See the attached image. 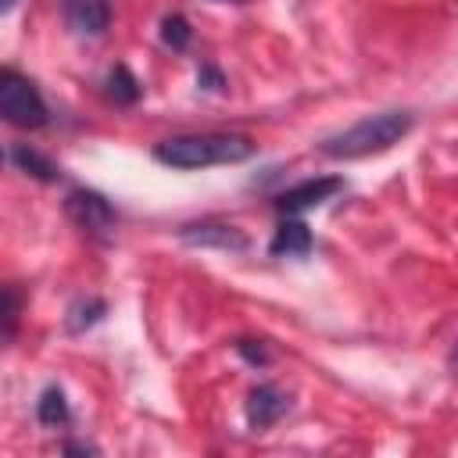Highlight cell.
<instances>
[{"instance_id": "16", "label": "cell", "mask_w": 458, "mask_h": 458, "mask_svg": "<svg viewBox=\"0 0 458 458\" xmlns=\"http://www.w3.org/2000/svg\"><path fill=\"white\" fill-rule=\"evenodd\" d=\"M18 315H21V297H18V286H4V340L11 344L14 333H18Z\"/></svg>"}, {"instance_id": "3", "label": "cell", "mask_w": 458, "mask_h": 458, "mask_svg": "<svg viewBox=\"0 0 458 458\" xmlns=\"http://www.w3.org/2000/svg\"><path fill=\"white\" fill-rule=\"evenodd\" d=\"M0 114L14 129H43L50 122V111H47L39 86L14 68L0 72Z\"/></svg>"}, {"instance_id": "14", "label": "cell", "mask_w": 458, "mask_h": 458, "mask_svg": "<svg viewBox=\"0 0 458 458\" xmlns=\"http://www.w3.org/2000/svg\"><path fill=\"white\" fill-rule=\"evenodd\" d=\"M161 43H165L168 50L182 54V50L193 43V29H190V21H186L182 14H165V18H161Z\"/></svg>"}, {"instance_id": "11", "label": "cell", "mask_w": 458, "mask_h": 458, "mask_svg": "<svg viewBox=\"0 0 458 458\" xmlns=\"http://www.w3.org/2000/svg\"><path fill=\"white\" fill-rule=\"evenodd\" d=\"M36 419H39V426H47V429H61V426L72 422L68 397H64V390H61L57 383L43 386V394L36 397Z\"/></svg>"}, {"instance_id": "18", "label": "cell", "mask_w": 458, "mask_h": 458, "mask_svg": "<svg viewBox=\"0 0 458 458\" xmlns=\"http://www.w3.org/2000/svg\"><path fill=\"white\" fill-rule=\"evenodd\" d=\"M61 451H64V454H97V447L86 444V440H68Z\"/></svg>"}, {"instance_id": "20", "label": "cell", "mask_w": 458, "mask_h": 458, "mask_svg": "<svg viewBox=\"0 0 458 458\" xmlns=\"http://www.w3.org/2000/svg\"><path fill=\"white\" fill-rule=\"evenodd\" d=\"M233 4H243V0H233Z\"/></svg>"}, {"instance_id": "4", "label": "cell", "mask_w": 458, "mask_h": 458, "mask_svg": "<svg viewBox=\"0 0 458 458\" xmlns=\"http://www.w3.org/2000/svg\"><path fill=\"white\" fill-rule=\"evenodd\" d=\"M64 215L93 240H111L114 225H118V211L111 208V200L97 190H86V186H79L64 197Z\"/></svg>"}, {"instance_id": "15", "label": "cell", "mask_w": 458, "mask_h": 458, "mask_svg": "<svg viewBox=\"0 0 458 458\" xmlns=\"http://www.w3.org/2000/svg\"><path fill=\"white\" fill-rule=\"evenodd\" d=\"M236 354H240L247 365H254V369L272 365V351L265 347V340H254V336H240V340H236Z\"/></svg>"}, {"instance_id": "1", "label": "cell", "mask_w": 458, "mask_h": 458, "mask_svg": "<svg viewBox=\"0 0 458 458\" xmlns=\"http://www.w3.org/2000/svg\"><path fill=\"white\" fill-rule=\"evenodd\" d=\"M254 150H258L254 140L240 132H182V136L161 140L154 147V161L179 172H193L211 165H240L254 157Z\"/></svg>"}, {"instance_id": "9", "label": "cell", "mask_w": 458, "mask_h": 458, "mask_svg": "<svg viewBox=\"0 0 458 458\" xmlns=\"http://www.w3.org/2000/svg\"><path fill=\"white\" fill-rule=\"evenodd\" d=\"M311 247H315L311 229H308L301 218L283 215V222L276 225V236H272V243H268V254H272V258H308Z\"/></svg>"}, {"instance_id": "8", "label": "cell", "mask_w": 458, "mask_h": 458, "mask_svg": "<svg viewBox=\"0 0 458 458\" xmlns=\"http://www.w3.org/2000/svg\"><path fill=\"white\" fill-rule=\"evenodd\" d=\"M179 236L193 247H218V250H247V236L229 225V222H215V218H204V222H186L179 229Z\"/></svg>"}, {"instance_id": "10", "label": "cell", "mask_w": 458, "mask_h": 458, "mask_svg": "<svg viewBox=\"0 0 458 458\" xmlns=\"http://www.w3.org/2000/svg\"><path fill=\"white\" fill-rule=\"evenodd\" d=\"M7 157H11V165H14L18 172H25V175H32V179H39V182H57V179H61V168H57L47 154L32 150L29 143H11Z\"/></svg>"}, {"instance_id": "7", "label": "cell", "mask_w": 458, "mask_h": 458, "mask_svg": "<svg viewBox=\"0 0 458 458\" xmlns=\"http://www.w3.org/2000/svg\"><path fill=\"white\" fill-rule=\"evenodd\" d=\"M61 14L75 36L97 39L111 25V0H61Z\"/></svg>"}, {"instance_id": "19", "label": "cell", "mask_w": 458, "mask_h": 458, "mask_svg": "<svg viewBox=\"0 0 458 458\" xmlns=\"http://www.w3.org/2000/svg\"><path fill=\"white\" fill-rule=\"evenodd\" d=\"M14 4H18V0H4V4H0V7H4V14H7V11H14Z\"/></svg>"}, {"instance_id": "2", "label": "cell", "mask_w": 458, "mask_h": 458, "mask_svg": "<svg viewBox=\"0 0 458 458\" xmlns=\"http://www.w3.org/2000/svg\"><path fill=\"white\" fill-rule=\"evenodd\" d=\"M415 129V114L404 111V107H394V111H379V114H365L361 122L326 136L318 143V154L322 157H333V161H354V157H369V154H383L390 150L394 143H401L408 132Z\"/></svg>"}, {"instance_id": "6", "label": "cell", "mask_w": 458, "mask_h": 458, "mask_svg": "<svg viewBox=\"0 0 458 458\" xmlns=\"http://www.w3.org/2000/svg\"><path fill=\"white\" fill-rule=\"evenodd\" d=\"M247 426L250 429H268L290 411V397L276 383H258L247 390Z\"/></svg>"}, {"instance_id": "17", "label": "cell", "mask_w": 458, "mask_h": 458, "mask_svg": "<svg viewBox=\"0 0 458 458\" xmlns=\"http://www.w3.org/2000/svg\"><path fill=\"white\" fill-rule=\"evenodd\" d=\"M197 86H204V89H211V93H222V89H225V79H222V72H218L215 64H204V68L197 72Z\"/></svg>"}, {"instance_id": "12", "label": "cell", "mask_w": 458, "mask_h": 458, "mask_svg": "<svg viewBox=\"0 0 458 458\" xmlns=\"http://www.w3.org/2000/svg\"><path fill=\"white\" fill-rule=\"evenodd\" d=\"M104 93H107L111 104H118V107H132V104L140 100L143 86H140V79L132 75L129 64H114V68L107 72V79H104Z\"/></svg>"}, {"instance_id": "5", "label": "cell", "mask_w": 458, "mask_h": 458, "mask_svg": "<svg viewBox=\"0 0 458 458\" xmlns=\"http://www.w3.org/2000/svg\"><path fill=\"white\" fill-rule=\"evenodd\" d=\"M340 190H344V179H340V175L304 179V182H297V186L276 193V211H279V215H301V211H308V208L326 204V200H329L333 193H340Z\"/></svg>"}, {"instance_id": "13", "label": "cell", "mask_w": 458, "mask_h": 458, "mask_svg": "<svg viewBox=\"0 0 458 458\" xmlns=\"http://www.w3.org/2000/svg\"><path fill=\"white\" fill-rule=\"evenodd\" d=\"M104 315H107V301H100V297H82V301H75V304L68 308L64 329H68V333H86V329H93Z\"/></svg>"}]
</instances>
